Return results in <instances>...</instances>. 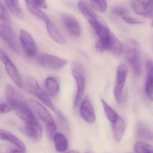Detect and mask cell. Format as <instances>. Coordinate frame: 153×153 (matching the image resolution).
I'll return each instance as SVG.
<instances>
[{
    "label": "cell",
    "mask_w": 153,
    "mask_h": 153,
    "mask_svg": "<svg viewBox=\"0 0 153 153\" xmlns=\"http://www.w3.org/2000/svg\"><path fill=\"white\" fill-rule=\"evenodd\" d=\"M22 131L32 141L39 142L42 136V128L37 120L25 122Z\"/></svg>",
    "instance_id": "9c48e42d"
},
{
    "label": "cell",
    "mask_w": 153,
    "mask_h": 153,
    "mask_svg": "<svg viewBox=\"0 0 153 153\" xmlns=\"http://www.w3.org/2000/svg\"><path fill=\"white\" fill-rule=\"evenodd\" d=\"M72 71L77 86V92L74 101V107L76 108L81 101L85 86V73L83 66L79 62H74L72 66Z\"/></svg>",
    "instance_id": "277c9868"
},
{
    "label": "cell",
    "mask_w": 153,
    "mask_h": 153,
    "mask_svg": "<svg viewBox=\"0 0 153 153\" xmlns=\"http://www.w3.org/2000/svg\"><path fill=\"white\" fill-rule=\"evenodd\" d=\"M45 87L50 96L55 97L59 93L60 89L59 83L54 77H49L47 78L45 82Z\"/></svg>",
    "instance_id": "7402d4cb"
},
{
    "label": "cell",
    "mask_w": 153,
    "mask_h": 153,
    "mask_svg": "<svg viewBox=\"0 0 153 153\" xmlns=\"http://www.w3.org/2000/svg\"><path fill=\"white\" fill-rule=\"evenodd\" d=\"M26 101L30 108L33 112H35L45 123L49 138L50 140H53L56 134V127L51 114L44 106L35 100L29 99Z\"/></svg>",
    "instance_id": "6da1fadb"
},
{
    "label": "cell",
    "mask_w": 153,
    "mask_h": 153,
    "mask_svg": "<svg viewBox=\"0 0 153 153\" xmlns=\"http://www.w3.org/2000/svg\"><path fill=\"white\" fill-rule=\"evenodd\" d=\"M77 6L81 13L85 17L93 28H95L102 22L96 13L85 1L83 0L79 1Z\"/></svg>",
    "instance_id": "8fae6325"
},
{
    "label": "cell",
    "mask_w": 153,
    "mask_h": 153,
    "mask_svg": "<svg viewBox=\"0 0 153 153\" xmlns=\"http://www.w3.org/2000/svg\"><path fill=\"white\" fill-rule=\"evenodd\" d=\"M90 153V152H86V153Z\"/></svg>",
    "instance_id": "8d00e7d4"
},
{
    "label": "cell",
    "mask_w": 153,
    "mask_h": 153,
    "mask_svg": "<svg viewBox=\"0 0 153 153\" xmlns=\"http://www.w3.org/2000/svg\"><path fill=\"white\" fill-rule=\"evenodd\" d=\"M126 57L132 67L134 73L137 76L142 74L141 50L138 42L134 39H129L126 45Z\"/></svg>",
    "instance_id": "7a4b0ae2"
},
{
    "label": "cell",
    "mask_w": 153,
    "mask_h": 153,
    "mask_svg": "<svg viewBox=\"0 0 153 153\" xmlns=\"http://www.w3.org/2000/svg\"><path fill=\"white\" fill-rule=\"evenodd\" d=\"M56 149L59 152H65L69 146L66 137L61 133H56L53 138Z\"/></svg>",
    "instance_id": "603a6c76"
},
{
    "label": "cell",
    "mask_w": 153,
    "mask_h": 153,
    "mask_svg": "<svg viewBox=\"0 0 153 153\" xmlns=\"http://www.w3.org/2000/svg\"><path fill=\"white\" fill-rule=\"evenodd\" d=\"M65 153H79V152L78 151H75V150H71Z\"/></svg>",
    "instance_id": "d590c367"
},
{
    "label": "cell",
    "mask_w": 153,
    "mask_h": 153,
    "mask_svg": "<svg viewBox=\"0 0 153 153\" xmlns=\"http://www.w3.org/2000/svg\"><path fill=\"white\" fill-rule=\"evenodd\" d=\"M5 94L7 101L13 108L26 102L23 96L11 85H8L5 88Z\"/></svg>",
    "instance_id": "5bb4252c"
},
{
    "label": "cell",
    "mask_w": 153,
    "mask_h": 153,
    "mask_svg": "<svg viewBox=\"0 0 153 153\" xmlns=\"http://www.w3.org/2000/svg\"><path fill=\"white\" fill-rule=\"evenodd\" d=\"M112 12L115 15L123 18L125 16H127L128 10L124 7H116L112 8Z\"/></svg>",
    "instance_id": "f1b7e54d"
},
{
    "label": "cell",
    "mask_w": 153,
    "mask_h": 153,
    "mask_svg": "<svg viewBox=\"0 0 153 153\" xmlns=\"http://www.w3.org/2000/svg\"><path fill=\"white\" fill-rule=\"evenodd\" d=\"M26 5L29 10L36 17L46 22L49 20L48 16L40 9V8L35 5L30 0H25Z\"/></svg>",
    "instance_id": "cb8c5ba5"
},
{
    "label": "cell",
    "mask_w": 153,
    "mask_h": 153,
    "mask_svg": "<svg viewBox=\"0 0 153 153\" xmlns=\"http://www.w3.org/2000/svg\"><path fill=\"white\" fill-rule=\"evenodd\" d=\"M63 23L69 33L75 37L81 35V28L76 19L68 14H63L62 16Z\"/></svg>",
    "instance_id": "9a60e30c"
},
{
    "label": "cell",
    "mask_w": 153,
    "mask_h": 153,
    "mask_svg": "<svg viewBox=\"0 0 153 153\" xmlns=\"http://www.w3.org/2000/svg\"><path fill=\"white\" fill-rule=\"evenodd\" d=\"M9 153H23L20 150H11Z\"/></svg>",
    "instance_id": "836d02e7"
},
{
    "label": "cell",
    "mask_w": 153,
    "mask_h": 153,
    "mask_svg": "<svg viewBox=\"0 0 153 153\" xmlns=\"http://www.w3.org/2000/svg\"><path fill=\"white\" fill-rule=\"evenodd\" d=\"M122 19L124 20V21L129 24H140L142 23V22L140 21L127 16L123 17Z\"/></svg>",
    "instance_id": "4dcf8cb0"
},
{
    "label": "cell",
    "mask_w": 153,
    "mask_h": 153,
    "mask_svg": "<svg viewBox=\"0 0 153 153\" xmlns=\"http://www.w3.org/2000/svg\"><path fill=\"white\" fill-rule=\"evenodd\" d=\"M0 140H5L12 143L22 152L26 153V146L24 143L19 138L7 130L0 128Z\"/></svg>",
    "instance_id": "2e32d148"
},
{
    "label": "cell",
    "mask_w": 153,
    "mask_h": 153,
    "mask_svg": "<svg viewBox=\"0 0 153 153\" xmlns=\"http://www.w3.org/2000/svg\"><path fill=\"white\" fill-rule=\"evenodd\" d=\"M128 75L126 66L124 64L119 65L117 71V82L114 87V95L118 103L121 102L123 89Z\"/></svg>",
    "instance_id": "52a82bcc"
},
{
    "label": "cell",
    "mask_w": 153,
    "mask_h": 153,
    "mask_svg": "<svg viewBox=\"0 0 153 153\" xmlns=\"http://www.w3.org/2000/svg\"><path fill=\"white\" fill-rule=\"evenodd\" d=\"M147 74L145 89L146 94L151 100L153 101V62L148 60L146 63Z\"/></svg>",
    "instance_id": "ac0fdd59"
},
{
    "label": "cell",
    "mask_w": 153,
    "mask_h": 153,
    "mask_svg": "<svg viewBox=\"0 0 153 153\" xmlns=\"http://www.w3.org/2000/svg\"><path fill=\"white\" fill-rule=\"evenodd\" d=\"M46 23L48 32L51 38L57 44L65 45L66 42L65 39L55 25L54 23L49 19Z\"/></svg>",
    "instance_id": "e0dca14e"
},
{
    "label": "cell",
    "mask_w": 153,
    "mask_h": 153,
    "mask_svg": "<svg viewBox=\"0 0 153 153\" xmlns=\"http://www.w3.org/2000/svg\"><path fill=\"white\" fill-rule=\"evenodd\" d=\"M95 48L97 52L103 53L108 51L117 56L120 55L123 48L121 42L114 35L108 40H98L95 44Z\"/></svg>",
    "instance_id": "5b68a950"
},
{
    "label": "cell",
    "mask_w": 153,
    "mask_h": 153,
    "mask_svg": "<svg viewBox=\"0 0 153 153\" xmlns=\"http://www.w3.org/2000/svg\"><path fill=\"white\" fill-rule=\"evenodd\" d=\"M8 10L17 18L24 19V15L20 6L19 0H4Z\"/></svg>",
    "instance_id": "44dd1931"
},
{
    "label": "cell",
    "mask_w": 153,
    "mask_h": 153,
    "mask_svg": "<svg viewBox=\"0 0 153 153\" xmlns=\"http://www.w3.org/2000/svg\"><path fill=\"white\" fill-rule=\"evenodd\" d=\"M135 153H153V146L145 143L138 141L134 145Z\"/></svg>",
    "instance_id": "484cf974"
},
{
    "label": "cell",
    "mask_w": 153,
    "mask_h": 153,
    "mask_svg": "<svg viewBox=\"0 0 153 153\" xmlns=\"http://www.w3.org/2000/svg\"><path fill=\"white\" fill-rule=\"evenodd\" d=\"M25 83L26 87L30 92L36 96L44 104L56 113L62 121H65L64 116L56 108L48 95L40 88L38 83L35 78L32 76H28L26 78Z\"/></svg>",
    "instance_id": "3957f363"
},
{
    "label": "cell",
    "mask_w": 153,
    "mask_h": 153,
    "mask_svg": "<svg viewBox=\"0 0 153 153\" xmlns=\"http://www.w3.org/2000/svg\"><path fill=\"white\" fill-rule=\"evenodd\" d=\"M101 100L107 118L112 124L114 123L117 119L119 115L103 99H101Z\"/></svg>",
    "instance_id": "d4e9b609"
},
{
    "label": "cell",
    "mask_w": 153,
    "mask_h": 153,
    "mask_svg": "<svg viewBox=\"0 0 153 153\" xmlns=\"http://www.w3.org/2000/svg\"><path fill=\"white\" fill-rule=\"evenodd\" d=\"M148 1H150L151 2V3H152V5L153 7V0H148ZM152 27H153V16L152 18Z\"/></svg>",
    "instance_id": "e575fe53"
},
{
    "label": "cell",
    "mask_w": 153,
    "mask_h": 153,
    "mask_svg": "<svg viewBox=\"0 0 153 153\" xmlns=\"http://www.w3.org/2000/svg\"><path fill=\"white\" fill-rule=\"evenodd\" d=\"M13 110V108L9 102L0 103V114L8 113Z\"/></svg>",
    "instance_id": "f546056e"
},
{
    "label": "cell",
    "mask_w": 153,
    "mask_h": 153,
    "mask_svg": "<svg viewBox=\"0 0 153 153\" xmlns=\"http://www.w3.org/2000/svg\"><path fill=\"white\" fill-rule=\"evenodd\" d=\"M6 72L13 82L20 88L22 86V81L18 72V70L11 60L4 64Z\"/></svg>",
    "instance_id": "d6986e66"
},
{
    "label": "cell",
    "mask_w": 153,
    "mask_h": 153,
    "mask_svg": "<svg viewBox=\"0 0 153 153\" xmlns=\"http://www.w3.org/2000/svg\"><path fill=\"white\" fill-rule=\"evenodd\" d=\"M0 60L4 64L10 60V57L1 48H0Z\"/></svg>",
    "instance_id": "d6a6232c"
},
{
    "label": "cell",
    "mask_w": 153,
    "mask_h": 153,
    "mask_svg": "<svg viewBox=\"0 0 153 153\" xmlns=\"http://www.w3.org/2000/svg\"><path fill=\"white\" fill-rule=\"evenodd\" d=\"M31 1L39 8L43 9L47 8V4L46 0H32Z\"/></svg>",
    "instance_id": "1f68e13d"
},
{
    "label": "cell",
    "mask_w": 153,
    "mask_h": 153,
    "mask_svg": "<svg viewBox=\"0 0 153 153\" xmlns=\"http://www.w3.org/2000/svg\"><path fill=\"white\" fill-rule=\"evenodd\" d=\"M0 23L11 26L10 18L8 12L2 4L0 2Z\"/></svg>",
    "instance_id": "4316f807"
},
{
    "label": "cell",
    "mask_w": 153,
    "mask_h": 153,
    "mask_svg": "<svg viewBox=\"0 0 153 153\" xmlns=\"http://www.w3.org/2000/svg\"><path fill=\"white\" fill-rule=\"evenodd\" d=\"M0 37L6 42L13 51L19 53V47L16 34L11 26L0 23Z\"/></svg>",
    "instance_id": "ba28073f"
},
{
    "label": "cell",
    "mask_w": 153,
    "mask_h": 153,
    "mask_svg": "<svg viewBox=\"0 0 153 153\" xmlns=\"http://www.w3.org/2000/svg\"><path fill=\"white\" fill-rule=\"evenodd\" d=\"M112 127L115 139L117 142L119 143L122 139L126 128L124 119L119 116L117 120L112 123Z\"/></svg>",
    "instance_id": "ffe728a7"
},
{
    "label": "cell",
    "mask_w": 153,
    "mask_h": 153,
    "mask_svg": "<svg viewBox=\"0 0 153 153\" xmlns=\"http://www.w3.org/2000/svg\"><path fill=\"white\" fill-rule=\"evenodd\" d=\"M131 7L133 11L138 15H142L146 18H152V5L148 0H132Z\"/></svg>",
    "instance_id": "7c38bea8"
},
{
    "label": "cell",
    "mask_w": 153,
    "mask_h": 153,
    "mask_svg": "<svg viewBox=\"0 0 153 153\" xmlns=\"http://www.w3.org/2000/svg\"><path fill=\"white\" fill-rule=\"evenodd\" d=\"M19 39L26 54L29 57L36 56L37 48L32 36L27 31L21 30L19 34Z\"/></svg>",
    "instance_id": "30bf717a"
},
{
    "label": "cell",
    "mask_w": 153,
    "mask_h": 153,
    "mask_svg": "<svg viewBox=\"0 0 153 153\" xmlns=\"http://www.w3.org/2000/svg\"><path fill=\"white\" fill-rule=\"evenodd\" d=\"M37 63L40 66L47 69L58 70L65 67L67 65V62L57 56L44 53L38 56Z\"/></svg>",
    "instance_id": "8992f818"
},
{
    "label": "cell",
    "mask_w": 153,
    "mask_h": 153,
    "mask_svg": "<svg viewBox=\"0 0 153 153\" xmlns=\"http://www.w3.org/2000/svg\"><path fill=\"white\" fill-rule=\"evenodd\" d=\"M93 7L100 13L106 11L108 7L106 0H90Z\"/></svg>",
    "instance_id": "83f0119b"
},
{
    "label": "cell",
    "mask_w": 153,
    "mask_h": 153,
    "mask_svg": "<svg viewBox=\"0 0 153 153\" xmlns=\"http://www.w3.org/2000/svg\"><path fill=\"white\" fill-rule=\"evenodd\" d=\"M80 114L82 118L88 123L93 124L95 122L96 117L94 109L88 95L85 97L81 103Z\"/></svg>",
    "instance_id": "4fadbf2b"
}]
</instances>
